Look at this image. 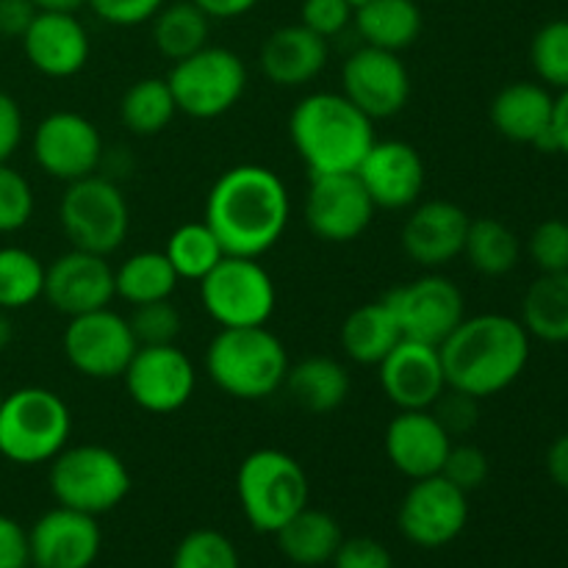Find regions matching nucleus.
Segmentation results:
<instances>
[{"instance_id": "nucleus-1", "label": "nucleus", "mask_w": 568, "mask_h": 568, "mask_svg": "<svg viewBox=\"0 0 568 568\" xmlns=\"http://www.w3.org/2000/svg\"><path fill=\"white\" fill-rule=\"evenodd\" d=\"M203 220L220 239L225 255L261 258L286 233L292 197L275 170L264 164H236L209 189Z\"/></svg>"}, {"instance_id": "nucleus-2", "label": "nucleus", "mask_w": 568, "mask_h": 568, "mask_svg": "<svg viewBox=\"0 0 568 568\" xmlns=\"http://www.w3.org/2000/svg\"><path fill=\"white\" fill-rule=\"evenodd\" d=\"M447 388L488 399L514 386L530 364V333L505 314L466 316L438 347Z\"/></svg>"}, {"instance_id": "nucleus-3", "label": "nucleus", "mask_w": 568, "mask_h": 568, "mask_svg": "<svg viewBox=\"0 0 568 568\" xmlns=\"http://www.w3.org/2000/svg\"><path fill=\"white\" fill-rule=\"evenodd\" d=\"M288 139L308 175L355 172L375 144V122L342 92H311L288 114Z\"/></svg>"}, {"instance_id": "nucleus-4", "label": "nucleus", "mask_w": 568, "mask_h": 568, "mask_svg": "<svg viewBox=\"0 0 568 568\" xmlns=\"http://www.w3.org/2000/svg\"><path fill=\"white\" fill-rule=\"evenodd\" d=\"M288 366L286 344L266 325L220 327L205 347L211 383L242 403H258L281 392Z\"/></svg>"}, {"instance_id": "nucleus-5", "label": "nucleus", "mask_w": 568, "mask_h": 568, "mask_svg": "<svg viewBox=\"0 0 568 568\" xmlns=\"http://www.w3.org/2000/svg\"><path fill=\"white\" fill-rule=\"evenodd\" d=\"M236 497L255 532L275 536L292 516L308 505L311 483L294 455L275 447L253 449L239 464Z\"/></svg>"}, {"instance_id": "nucleus-6", "label": "nucleus", "mask_w": 568, "mask_h": 568, "mask_svg": "<svg viewBox=\"0 0 568 568\" xmlns=\"http://www.w3.org/2000/svg\"><path fill=\"white\" fill-rule=\"evenodd\" d=\"M70 405L44 386H22L0 403V455L14 466L50 464L70 444Z\"/></svg>"}, {"instance_id": "nucleus-7", "label": "nucleus", "mask_w": 568, "mask_h": 568, "mask_svg": "<svg viewBox=\"0 0 568 568\" xmlns=\"http://www.w3.org/2000/svg\"><path fill=\"white\" fill-rule=\"evenodd\" d=\"M48 486L55 505L89 516L111 514L131 494L133 477L120 453L103 444H67L50 460Z\"/></svg>"}, {"instance_id": "nucleus-8", "label": "nucleus", "mask_w": 568, "mask_h": 568, "mask_svg": "<svg viewBox=\"0 0 568 568\" xmlns=\"http://www.w3.org/2000/svg\"><path fill=\"white\" fill-rule=\"evenodd\" d=\"M178 114L192 120H220L242 103L250 72L239 53L222 44H205L197 53L175 61L166 72Z\"/></svg>"}, {"instance_id": "nucleus-9", "label": "nucleus", "mask_w": 568, "mask_h": 568, "mask_svg": "<svg viewBox=\"0 0 568 568\" xmlns=\"http://www.w3.org/2000/svg\"><path fill=\"white\" fill-rule=\"evenodd\" d=\"M59 225L70 247L109 258L125 244L131 231V205L116 181L94 172L67 183L59 200Z\"/></svg>"}, {"instance_id": "nucleus-10", "label": "nucleus", "mask_w": 568, "mask_h": 568, "mask_svg": "<svg viewBox=\"0 0 568 568\" xmlns=\"http://www.w3.org/2000/svg\"><path fill=\"white\" fill-rule=\"evenodd\" d=\"M200 286V303L220 327L266 325L275 314L277 288L261 258L225 255Z\"/></svg>"}, {"instance_id": "nucleus-11", "label": "nucleus", "mask_w": 568, "mask_h": 568, "mask_svg": "<svg viewBox=\"0 0 568 568\" xmlns=\"http://www.w3.org/2000/svg\"><path fill=\"white\" fill-rule=\"evenodd\" d=\"M61 349L72 369L89 381H116L125 375L133 353L139 349L128 316L98 308L70 316L61 333Z\"/></svg>"}, {"instance_id": "nucleus-12", "label": "nucleus", "mask_w": 568, "mask_h": 568, "mask_svg": "<svg viewBox=\"0 0 568 568\" xmlns=\"http://www.w3.org/2000/svg\"><path fill=\"white\" fill-rule=\"evenodd\" d=\"M403 338L442 347L444 338L466 320V297L442 272H427L386 294Z\"/></svg>"}, {"instance_id": "nucleus-13", "label": "nucleus", "mask_w": 568, "mask_h": 568, "mask_svg": "<svg viewBox=\"0 0 568 568\" xmlns=\"http://www.w3.org/2000/svg\"><path fill=\"white\" fill-rule=\"evenodd\" d=\"M31 155L39 170L53 181H81L94 175L103 164V133L78 111H53L33 128Z\"/></svg>"}, {"instance_id": "nucleus-14", "label": "nucleus", "mask_w": 568, "mask_h": 568, "mask_svg": "<svg viewBox=\"0 0 568 568\" xmlns=\"http://www.w3.org/2000/svg\"><path fill=\"white\" fill-rule=\"evenodd\" d=\"M469 525V494L442 475L410 480L397 510V527L419 549L449 547Z\"/></svg>"}, {"instance_id": "nucleus-15", "label": "nucleus", "mask_w": 568, "mask_h": 568, "mask_svg": "<svg viewBox=\"0 0 568 568\" xmlns=\"http://www.w3.org/2000/svg\"><path fill=\"white\" fill-rule=\"evenodd\" d=\"M122 383L136 408L164 416L186 408L197 388V369L178 344L139 347Z\"/></svg>"}, {"instance_id": "nucleus-16", "label": "nucleus", "mask_w": 568, "mask_h": 568, "mask_svg": "<svg viewBox=\"0 0 568 568\" xmlns=\"http://www.w3.org/2000/svg\"><path fill=\"white\" fill-rule=\"evenodd\" d=\"M377 209L355 172L311 175L305 222L320 242L349 244L369 231Z\"/></svg>"}, {"instance_id": "nucleus-17", "label": "nucleus", "mask_w": 568, "mask_h": 568, "mask_svg": "<svg viewBox=\"0 0 568 568\" xmlns=\"http://www.w3.org/2000/svg\"><path fill=\"white\" fill-rule=\"evenodd\" d=\"M410 72L399 53L361 44L342 64V94L372 122L397 116L410 100Z\"/></svg>"}, {"instance_id": "nucleus-18", "label": "nucleus", "mask_w": 568, "mask_h": 568, "mask_svg": "<svg viewBox=\"0 0 568 568\" xmlns=\"http://www.w3.org/2000/svg\"><path fill=\"white\" fill-rule=\"evenodd\" d=\"M471 216L453 200H419L410 205L399 231V244L408 261L427 272L449 266L464 255Z\"/></svg>"}, {"instance_id": "nucleus-19", "label": "nucleus", "mask_w": 568, "mask_h": 568, "mask_svg": "<svg viewBox=\"0 0 568 568\" xmlns=\"http://www.w3.org/2000/svg\"><path fill=\"white\" fill-rule=\"evenodd\" d=\"M375 209L408 211L422 200L427 183L425 159L403 139H375L355 170Z\"/></svg>"}, {"instance_id": "nucleus-20", "label": "nucleus", "mask_w": 568, "mask_h": 568, "mask_svg": "<svg viewBox=\"0 0 568 568\" xmlns=\"http://www.w3.org/2000/svg\"><path fill=\"white\" fill-rule=\"evenodd\" d=\"M114 297V266L105 255L70 247L64 255L44 264L42 300H48L50 308L64 314L67 320L109 308Z\"/></svg>"}, {"instance_id": "nucleus-21", "label": "nucleus", "mask_w": 568, "mask_h": 568, "mask_svg": "<svg viewBox=\"0 0 568 568\" xmlns=\"http://www.w3.org/2000/svg\"><path fill=\"white\" fill-rule=\"evenodd\" d=\"M377 377L388 403L397 410H430L447 392L442 353L433 344L403 338L377 364Z\"/></svg>"}, {"instance_id": "nucleus-22", "label": "nucleus", "mask_w": 568, "mask_h": 568, "mask_svg": "<svg viewBox=\"0 0 568 568\" xmlns=\"http://www.w3.org/2000/svg\"><path fill=\"white\" fill-rule=\"evenodd\" d=\"M33 568H92L103 547L98 516L55 505L28 530Z\"/></svg>"}, {"instance_id": "nucleus-23", "label": "nucleus", "mask_w": 568, "mask_h": 568, "mask_svg": "<svg viewBox=\"0 0 568 568\" xmlns=\"http://www.w3.org/2000/svg\"><path fill=\"white\" fill-rule=\"evenodd\" d=\"M22 53L28 64L44 78H75L92 55V39L78 14L64 11H37L28 31L22 33Z\"/></svg>"}, {"instance_id": "nucleus-24", "label": "nucleus", "mask_w": 568, "mask_h": 568, "mask_svg": "<svg viewBox=\"0 0 568 568\" xmlns=\"http://www.w3.org/2000/svg\"><path fill=\"white\" fill-rule=\"evenodd\" d=\"M453 436L433 416V410H397L383 433V449L394 469L408 480L442 475Z\"/></svg>"}, {"instance_id": "nucleus-25", "label": "nucleus", "mask_w": 568, "mask_h": 568, "mask_svg": "<svg viewBox=\"0 0 568 568\" xmlns=\"http://www.w3.org/2000/svg\"><path fill=\"white\" fill-rule=\"evenodd\" d=\"M327 55H331L327 39L316 37L303 22H294L266 37L258 61L266 81L283 89H300L322 75Z\"/></svg>"}, {"instance_id": "nucleus-26", "label": "nucleus", "mask_w": 568, "mask_h": 568, "mask_svg": "<svg viewBox=\"0 0 568 568\" xmlns=\"http://www.w3.org/2000/svg\"><path fill=\"white\" fill-rule=\"evenodd\" d=\"M555 94L536 81H514L499 89L491 100V125L499 136L516 144L536 148L552 131Z\"/></svg>"}, {"instance_id": "nucleus-27", "label": "nucleus", "mask_w": 568, "mask_h": 568, "mask_svg": "<svg viewBox=\"0 0 568 568\" xmlns=\"http://www.w3.org/2000/svg\"><path fill=\"white\" fill-rule=\"evenodd\" d=\"M288 399L300 410L314 416H327L347 403L353 392V377L349 369L338 358L331 355H308L288 366L286 383Z\"/></svg>"}, {"instance_id": "nucleus-28", "label": "nucleus", "mask_w": 568, "mask_h": 568, "mask_svg": "<svg viewBox=\"0 0 568 568\" xmlns=\"http://www.w3.org/2000/svg\"><path fill=\"white\" fill-rule=\"evenodd\" d=\"M353 28L369 48L403 53L419 42L425 17L416 0H366L355 6Z\"/></svg>"}, {"instance_id": "nucleus-29", "label": "nucleus", "mask_w": 568, "mask_h": 568, "mask_svg": "<svg viewBox=\"0 0 568 568\" xmlns=\"http://www.w3.org/2000/svg\"><path fill=\"white\" fill-rule=\"evenodd\" d=\"M275 541L288 564L303 568H320L331 564L336 549L342 547L344 532L342 525L336 521V516H331L327 510L305 505L297 516H292V519L275 532Z\"/></svg>"}, {"instance_id": "nucleus-30", "label": "nucleus", "mask_w": 568, "mask_h": 568, "mask_svg": "<svg viewBox=\"0 0 568 568\" xmlns=\"http://www.w3.org/2000/svg\"><path fill=\"white\" fill-rule=\"evenodd\" d=\"M399 342H403V331L386 300L353 308L344 316L342 331H338L344 355L358 366H377Z\"/></svg>"}, {"instance_id": "nucleus-31", "label": "nucleus", "mask_w": 568, "mask_h": 568, "mask_svg": "<svg viewBox=\"0 0 568 568\" xmlns=\"http://www.w3.org/2000/svg\"><path fill=\"white\" fill-rule=\"evenodd\" d=\"M519 322L530 338L568 342V272H541L521 300Z\"/></svg>"}, {"instance_id": "nucleus-32", "label": "nucleus", "mask_w": 568, "mask_h": 568, "mask_svg": "<svg viewBox=\"0 0 568 568\" xmlns=\"http://www.w3.org/2000/svg\"><path fill=\"white\" fill-rule=\"evenodd\" d=\"M150 22H153L155 50L172 64L209 44L211 17L200 6H194L192 0L164 3Z\"/></svg>"}, {"instance_id": "nucleus-33", "label": "nucleus", "mask_w": 568, "mask_h": 568, "mask_svg": "<svg viewBox=\"0 0 568 568\" xmlns=\"http://www.w3.org/2000/svg\"><path fill=\"white\" fill-rule=\"evenodd\" d=\"M122 128L133 136H159L178 116L175 98L166 78H139L122 92L116 105Z\"/></svg>"}, {"instance_id": "nucleus-34", "label": "nucleus", "mask_w": 568, "mask_h": 568, "mask_svg": "<svg viewBox=\"0 0 568 568\" xmlns=\"http://www.w3.org/2000/svg\"><path fill=\"white\" fill-rule=\"evenodd\" d=\"M178 283H181V277L166 261L164 250H139V253L128 255L120 266H114L116 297L125 300L128 305L170 300Z\"/></svg>"}, {"instance_id": "nucleus-35", "label": "nucleus", "mask_w": 568, "mask_h": 568, "mask_svg": "<svg viewBox=\"0 0 568 568\" xmlns=\"http://www.w3.org/2000/svg\"><path fill=\"white\" fill-rule=\"evenodd\" d=\"M464 258L469 261L477 275L503 277L519 264L521 242L514 227H508L505 222L494 220V216H480V220L469 222Z\"/></svg>"}, {"instance_id": "nucleus-36", "label": "nucleus", "mask_w": 568, "mask_h": 568, "mask_svg": "<svg viewBox=\"0 0 568 568\" xmlns=\"http://www.w3.org/2000/svg\"><path fill=\"white\" fill-rule=\"evenodd\" d=\"M164 255L181 281L200 283L222 258H225V250H222L220 239L214 236V231H211L203 220L178 225L175 231L166 236Z\"/></svg>"}, {"instance_id": "nucleus-37", "label": "nucleus", "mask_w": 568, "mask_h": 568, "mask_svg": "<svg viewBox=\"0 0 568 568\" xmlns=\"http://www.w3.org/2000/svg\"><path fill=\"white\" fill-rule=\"evenodd\" d=\"M44 264L31 250L0 247V311H22L42 300Z\"/></svg>"}, {"instance_id": "nucleus-38", "label": "nucleus", "mask_w": 568, "mask_h": 568, "mask_svg": "<svg viewBox=\"0 0 568 568\" xmlns=\"http://www.w3.org/2000/svg\"><path fill=\"white\" fill-rule=\"evenodd\" d=\"M530 61L538 81L549 89H568V20H552L536 31L530 42Z\"/></svg>"}, {"instance_id": "nucleus-39", "label": "nucleus", "mask_w": 568, "mask_h": 568, "mask_svg": "<svg viewBox=\"0 0 568 568\" xmlns=\"http://www.w3.org/2000/svg\"><path fill=\"white\" fill-rule=\"evenodd\" d=\"M172 568H242V560L225 532L200 527L181 538L172 555Z\"/></svg>"}, {"instance_id": "nucleus-40", "label": "nucleus", "mask_w": 568, "mask_h": 568, "mask_svg": "<svg viewBox=\"0 0 568 568\" xmlns=\"http://www.w3.org/2000/svg\"><path fill=\"white\" fill-rule=\"evenodd\" d=\"M133 338L139 347H161V344H178L183 331V316L170 300H155V303L133 305L128 316Z\"/></svg>"}, {"instance_id": "nucleus-41", "label": "nucleus", "mask_w": 568, "mask_h": 568, "mask_svg": "<svg viewBox=\"0 0 568 568\" xmlns=\"http://www.w3.org/2000/svg\"><path fill=\"white\" fill-rule=\"evenodd\" d=\"M33 205L31 181L11 164H0V236L20 233L31 222Z\"/></svg>"}, {"instance_id": "nucleus-42", "label": "nucleus", "mask_w": 568, "mask_h": 568, "mask_svg": "<svg viewBox=\"0 0 568 568\" xmlns=\"http://www.w3.org/2000/svg\"><path fill=\"white\" fill-rule=\"evenodd\" d=\"M527 253L538 272H568V222H538L527 239Z\"/></svg>"}, {"instance_id": "nucleus-43", "label": "nucleus", "mask_w": 568, "mask_h": 568, "mask_svg": "<svg viewBox=\"0 0 568 568\" xmlns=\"http://www.w3.org/2000/svg\"><path fill=\"white\" fill-rule=\"evenodd\" d=\"M488 475H491V460L483 453L477 444H455L449 447L447 460L442 466V477H447L453 486H458L460 491L471 494L480 486H486Z\"/></svg>"}, {"instance_id": "nucleus-44", "label": "nucleus", "mask_w": 568, "mask_h": 568, "mask_svg": "<svg viewBox=\"0 0 568 568\" xmlns=\"http://www.w3.org/2000/svg\"><path fill=\"white\" fill-rule=\"evenodd\" d=\"M353 0H303L300 3V22L327 42L347 31L353 26Z\"/></svg>"}, {"instance_id": "nucleus-45", "label": "nucleus", "mask_w": 568, "mask_h": 568, "mask_svg": "<svg viewBox=\"0 0 568 568\" xmlns=\"http://www.w3.org/2000/svg\"><path fill=\"white\" fill-rule=\"evenodd\" d=\"M430 410L433 416L442 422L444 430L453 436V442L460 436H469L477 427V422H480V399L469 397V394L464 392H455V388H447V392L433 403Z\"/></svg>"}, {"instance_id": "nucleus-46", "label": "nucleus", "mask_w": 568, "mask_h": 568, "mask_svg": "<svg viewBox=\"0 0 568 568\" xmlns=\"http://www.w3.org/2000/svg\"><path fill=\"white\" fill-rule=\"evenodd\" d=\"M164 3L166 0H87L92 14L114 28L144 26Z\"/></svg>"}, {"instance_id": "nucleus-47", "label": "nucleus", "mask_w": 568, "mask_h": 568, "mask_svg": "<svg viewBox=\"0 0 568 568\" xmlns=\"http://www.w3.org/2000/svg\"><path fill=\"white\" fill-rule=\"evenodd\" d=\"M331 564L333 568H394V558L375 538L355 536L344 538Z\"/></svg>"}, {"instance_id": "nucleus-48", "label": "nucleus", "mask_w": 568, "mask_h": 568, "mask_svg": "<svg viewBox=\"0 0 568 568\" xmlns=\"http://www.w3.org/2000/svg\"><path fill=\"white\" fill-rule=\"evenodd\" d=\"M0 568H31L28 530L6 514H0Z\"/></svg>"}, {"instance_id": "nucleus-49", "label": "nucleus", "mask_w": 568, "mask_h": 568, "mask_svg": "<svg viewBox=\"0 0 568 568\" xmlns=\"http://www.w3.org/2000/svg\"><path fill=\"white\" fill-rule=\"evenodd\" d=\"M26 136V116L20 103L0 89V164H9Z\"/></svg>"}, {"instance_id": "nucleus-50", "label": "nucleus", "mask_w": 568, "mask_h": 568, "mask_svg": "<svg viewBox=\"0 0 568 568\" xmlns=\"http://www.w3.org/2000/svg\"><path fill=\"white\" fill-rule=\"evenodd\" d=\"M33 17H37V6L31 0H0V37L22 39Z\"/></svg>"}, {"instance_id": "nucleus-51", "label": "nucleus", "mask_w": 568, "mask_h": 568, "mask_svg": "<svg viewBox=\"0 0 568 568\" xmlns=\"http://www.w3.org/2000/svg\"><path fill=\"white\" fill-rule=\"evenodd\" d=\"M192 3L200 6L211 20H236V17L250 14L258 0H192Z\"/></svg>"}, {"instance_id": "nucleus-52", "label": "nucleus", "mask_w": 568, "mask_h": 568, "mask_svg": "<svg viewBox=\"0 0 568 568\" xmlns=\"http://www.w3.org/2000/svg\"><path fill=\"white\" fill-rule=\"evenodd\" d=\"M547 471L558 488L568 491V433L555 438L547 449Z\"/></svg>"}, {"instance_id": "nucleus-53", "label": "nucleus", "mask_w": 568, "mask_h": 568, "mask_svg": "<svg viewBox=\"0 0 568 568\" xmlns=\"http://www.w3.org/2000/svg\"><path fill=\"white\" fill-rule=\"evenodd\" d=\"M552 131H555V139H558V153H564L568 159V89L555 98Z\"/></svg>"}, {"instance_id": "nucleus-54", "label": "nucleus", "mask_w": 568, "mask_h": 568, "mask_svg": "<svg viewBox=\"0 0 568 568\" xmlns=\"http://www.w3.org/2000/svg\"><path fill=\"white\" fill-rule=\"evenodd\" d=\"M37 11H64V14H78L87 6V0H31Z\"/></svg>"}, {"instance_id": "nucleus-55", "label": "nucleus", "mask_w": 568, "mask_h": 568, "mask_svg": "<svg viewBox=\"0 0 568 568\" xmlns=\"http://www.w3.org/2000/svg\"><path fill=\"white\" fill-rule=\"evenodd\" d=\"M11 342H14V322H11L9 311H0V353H6Z\"/></svg>"}, {"instance_id": "nucleus-56", "label": "nucleus", "mask_w": 568, "mask_h": 568, "mask_svg": "<svg viewBox=\"0 0 568 568\" xmlns=\"http://www.w3.org/2000/svg\"><path fill=\"white\" fill-rule=\"evenodd\" d=\"M361 3H366V0H353V6H361Z\"/></svg>"}, {"instance_id": "nucleus-57", "label": "nucleus", "mask_w": 568, "mask_h": 568, "mask_svg": "<svg viewBox=\"0 0 568 568\" xmlns=\"http://www.w3.org/2000/svg\"><path fill=\"white\" fill-rule=\"evenodd\" d=\"M3 397H6V394H3V388H0V403H3Z\"/></svg>"}]
</instances>
